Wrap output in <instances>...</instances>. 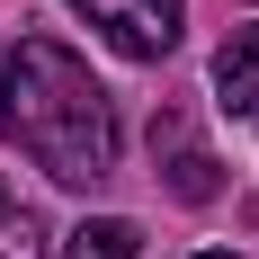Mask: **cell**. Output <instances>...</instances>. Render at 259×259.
<instances>
[{"instance_id":"obj_4","label":"cell","mask_w":259,"mask_h":259,"mask_svg":"<svg viewBox=\"0 0 259 259\" xmlns=\"http://www.w3.org/2000/svg\"><path fill=\"white\" fill-rule=\"evenodd\" d=\"M214 99L224 116H259V27H233L214 45Z\"/></svg>"},{"instance_id":"obj_3","label":"cell","mask_w":259,"mask_h":259,"mask_svg":"<svg viewBox=\"0 0 259 259\" xmlns=\"http://www.w3.org/2000/svg\"><path fill=\"white\" fill-rule=\"evenodd\" d=\"M152 161H161V179H170V197H188V206H214L224 170H214V161L188 143V125H179V116H161V125H152Z\"/></svg>"},{"instance_id":"obj_1","label":"cell","mask_w":259,"mask_h":259,"mask_svg":"<svg viewBox=\"0 0 259 259\" xmlns=\"http://www.w3.org/2000/svg\"><path fill=\"white\" fill-rule=\"evenodd\" d=\"M0 134L54 188H107L116 179V143H125L116 134V99L54 36H18L0 54Z\"/></svg>"},{"instance_id":"obj_6","label":"cell","mask_w":259,"mask_h":259,"mask_svg":"<svg viewBox=\"0 0 259 259\" xmlns=\"http://www.w3.org/2000/svg\"><path fill=\"white\" fill-rule=\"evenodd\" d=\"M45 250H54L45 214H36V206H18V197L0 188V259H45Z\"/></svg>"},{"instance_id":"obj_5","label":"cell","mask_w":259,"mask_h":259,"mask_svg":"<svg viewBox=\"0 0 259 259\" xmlns=\"http://www.w3.org/2000/svg\"><path fill=\"white\" fill-rule=\"evenodd\" d=\"M54 259H143V233H134L125 214H90L80 233H63Z\"/></svg>"},{"instance_id":"obj_2","label":"cell","mask_w":259,"mask_h":259,"mask_svg":"<svg viewBox=\"0 0 259 259\" xmlns=\"http://www.w3.org/2000/svg\"><path fill=\"white\" fill-rule=\"evenodd\" d=\"M72 9L99 27L125 63H161V54L179 45V18H188V0H72Z\"/></svg>"},{"instance_id":"obj_7","label":"cell","mask_w":259,"mask_h":259,"mask_svg":"<svg viewBox=\"0 0 259 259\" xmlns=\"http://www.w3.org/2000/svg\"><path fill=\"white\" fill-rule=\"evenodd\" d=\"M197 259H233V250H197Z\"/></svg>"}]
</instances>
